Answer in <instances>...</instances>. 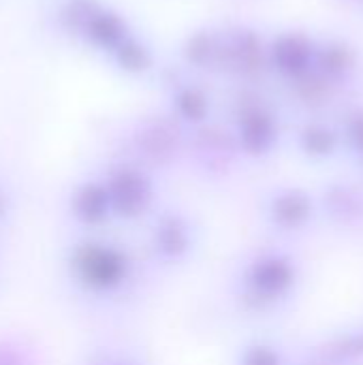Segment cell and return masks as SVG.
I'll return each instance as SVG.
<instances>
[{
	"instance_id": "1",
	"label": "cell",
	"mask_w": 363,
	"mask_h": 365,
	"mask_svg": "<svg viewBox=\"0 0 363 365\" xmlns=\"http://www.w3.org/2000/svg\"><path fill=\"white\" fill-rule=\"evenodd\" d=\"M68 272L77 287L92 295H111L120 291L133 272L128 252L107 242H81L68 257Z\"/></svg>"
},
{
	"instance_id": "2",
	"label": "cell",
	"mask_w": 363,
	"mask_h": 365,
	"mask_svg": "<svg viewBox=\"0 0 363 365\" xmlns=\"http://www.w3.org/2000/svg\"><path fill=\"white\" fill-rule=\"evenodd\" d=\"M297 284V265L285 255H263L244 272L242 297L261 312L287 299Z\"/></svg>"
},
{
	"instance_id": "3",
	"label": "cell",
	"mask_w": 363,
	"mask_h": 365,
	"mask_svg": "<svg viewBox=\"0 0 363 365\" xmlns=\"http://www.w3.org/2000/svg\"><path fill=\"white\" fill-rule=\"evenodd\" d=\"M107 190L111 197L113 216L124 218V220H135L143 216L152 203L150 180L133 169L116 171L107 182Z\"/></svg>"
},
{
	"instance_id": "4",
	"label": "cell",
	"mask_w": 363,
	"mask_h": 365,
	"mask_svg": "<svg viewBox=\"0 0 363 365\" xmlns=\"http://www.w3.org/2000/svg\"><path fill=\"white\" fill-rule=\"evenodd\" d=\"M154 252L165 263L182 261L193 248V229L180 214H165L152 231Z\"/></svg>"
},
{
	"instance_id": "5",
	"label": "cell",
	"mask_w": 363,
	"mask_h": 365,
	"mask_svg": "<svg viewBox=\"0 0 363 365\" xmlns=\"http://www.w3.org/2000/svg\"><path fill=\"white\" fill-rule=\"evenodd\" d=\"M315 214V203L308 192L289 188L272 197L267 205V216L274 227L280 231H300L304 229Z\"/></svg>"
},
{
	"instance_id": "6",
	"label": "cell",
	"mask_w": 363,
	"mask_h": 365,
	"mask_svg": "<svg viewBox=\"0 0 363 365\" xmlns=\"http://www.w3.org/2000/svg\"><path fill=\"white\" fill-rule=\"evenodd\" d=\"M71 216L75 218L77 225L88 229L105 225L107 218L113 216L107 184L88 182L79 186L71 197Z\"/></svg>"
},
{
	"instance_id": "7",
	"label": "cell",
	"mask_w": 363,
	"mask_h": 365,
	"mask_svg": "<svg viewBox=\"0 0 363 365\" xmlns=\"http://www.w3.org/2000/svg\"><path fill=\"white\" fill-rule=\"evenodd\" d=\"M276 139L274 120L265 111H250L242 118L240 124V141L250 154H265Z\"/></svg>"
},
{
	"instance_id": "8",
	"label": "cell",
	"mask_w": 363,
	"mask_h": 365,
	"mask_svg": "<svg viewBox=\"0 0 363 365\" xmlns=\"http://www.w3.org/2000/svg\"><path fill=\"white\" fill-rule=\"evenodd\" d=\"M274 60H276L278 68H282L285 73L300 75L310 66L312 45L304 36H297V34L282 36L274 45Z\"/></svg>"
},
{
	"instance_id": "9",
	"label": "cell",
	"mask_w": 363,
	"mask_h": 365,
	"mask_svg": "<svg viewBox=\"0 0 363 365\" xmlns=\"http://www.w3.org/2000/svg\"><path fill=\"white\" fill-rule=\"evenodd\" d=\"M302 148L310 156H329L336 150V135L323 126H308L302 133Z\"/></svg>"
},
{
	"instance_id": "10",
	"label": "cell",
	"mask_w": 363,
	"mask_h": 365,
	"mask_svg": "<svg viewBox=\"0 0 363 365\" xmlns=\"http://www.w3.org/2000/svg\"><path fill=\"white\" fill-rule=\"evenodd\" d=\"M240 365H285V361H282L280 351H276L274 346L252 344L244 349L240 357Z\"/></svg>"
},
{
	"instance_id": "11",
	"label": "cell",
	"mask_w": 363,
	"mask_h": 365,
	"mask_svg": "<svg viewBox=\"0 0 363 365\" xmlns=\"http://www.w3.org/2000/svg\"><path fill=\"white\" fill-rule=\"evenodd\" d=\"M178 107H180L182 115H184L186 120H193V122L203 120V115H205V111H208V103H205V98H203L197 90H186V92H182V94L178 96Z\"/></svg>"
},
{
	"instance_id": "12",
	"label": "cell",
	"mask_w": 363,
	"mask_h": 365,
	"mask_svg": "<svg viewBox=\"0 0 363 365\" xmlns=\"http://www.w3.org/2000/svg\"><path fill=\"white\" fill-rule=\"evenodd\" d=\"M347 64H349L347 49H342V47H329V49H325V53H323V66H325V71L338 73V71H344Z\"/></svg>"
},
{
	"instance_id": "13",
	"label": "cell",
	"mask_w": 363,
	"mask_h": 365,
	"mask_svg": "<svg viewBox=\"0 0 363 365\" xmlns=\"http://www.w3.org/2000/svg\"><path fill=\"white\" fill-rule=\"evenodd\" d=\"M349 137H351L353 145L363 154V113L351 120V124H349Z\"/></svg>"
},
{
	"instance_id": "14",
	"label": "cell",
	"mask_w": 363,
	"mask_h": 365,
	"mask_svg": "<svg viewBox=\"0 0 363 365\" xmlns=\"http://www.w3.org/2000/svg\"><path fill=\"white\" fill-rule=\"evenodd\" d=\"M6 212H9V201H6L4 192L0 190V222H2V218L6 216Z\"/></svg>"
},
{
	"instance_id": "15",
	"label": "cell",
	"mask_w": 363,
	"mask_h": 365,
	"mask_svg": "<svg viewBox=\"0 0 363 365\" xmlns=\"http://www.w3.org/2000/svg\"><path fill=\"white\" fill-rule=\"evenodd\" d=\"M105 365H135L133 361H128V359H113V361H109V364Z\"/></svg>"
}]
</instances>
